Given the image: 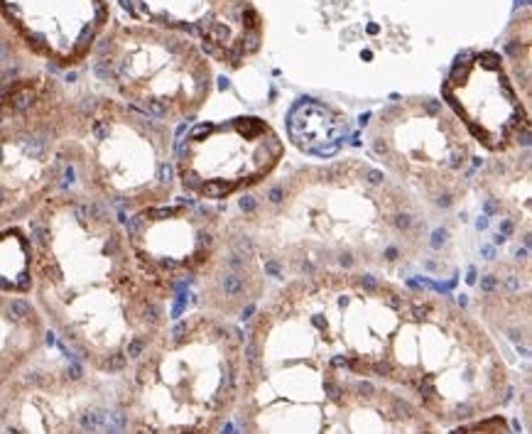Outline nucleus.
Segmentation results:
<instances>
[{
    "label": "nucleus",
    "instance_id": "f257e3e1",
    "mask_svg": "<svg viewBox=\"0 0 532 434\" xmlns=\"http://www.w3.org/2000/svg\"><path fill=\"white\" fill-rule=\"evenodd\" d=\"M228 219L250 238L267 275L282 280L314 270L398 280L429 233L427 208L376 162L353 155L265 182Z\"/></svg>",
    "mask_w": 532,
    "mask_h": 434
},
{
    "label": "nucleus",
    "instance_id": "f03ea898",
    "mask_svg": "<svg viewBox=\"0 0 532 434\" xmlns=\"http://www.w3.org/2000/svg\"><path fill=\"white\" fill-rule=\"evenodd\" d=\"M44 312L66 348L101 373H123L167 326V295L140 268L103 204H54L35 221Z\"/></svg>",
    "mask_w": 532,
    "mask_h": 434
},
{
    "label": "nucleus",
    "instance_id": "7ed1b4c3",
    "mask_svg": "<svg viewBox=\"0 0 532 434\" xmlns=\"http://www.w3.org/2000/svg\"><path fill=\"white\" fill-rule=\"evenodd\" d=\"M410 287L361 270H314L282 280L250 317L245 365L304 363L380 380Z\"/></svg>",
    "mask_w": 532,
    "mask_h": 434
},
{
    "label": "nucleus",
    "instance_id": "20e7f679",
    "mask_svg": "<svg viewBox=\"0 0 532 434\" xmlns=\"http://www.w3.org/2000/svg\"><path fill=\"white\" fill-rule=\"evenodd\" d=\"M380 383L407 395L442 432L500 412L510 368L493 331L471 312L410 287Z\"/></svg>",
    "mask_w": 532,
    "mask_h": 434
},
{
    "label": "nucleus",
    "instance_id": "39448f33",
    "mask_svg": "<svg viewBox=\"0 0 532 434\" xmlns=\"http://www.w3.org/2000/svg\"><path fill=\"white\" fill-rule=\"evenodd\" d=\"M125 427L214 434L236 417L245 378L243 329L211 312H192L162 331L135 361Z\"/></svg>",
    "mask_w": 532,
    "mask_h": 434
},
{
    "label": "nucleus",
    "instance_id": "423d86ee",
    "mask_svg": "<svg viewBox=\"0 0 532 434\" xmlns=\"http://www.w3.org/2000/svg\"><path fill=\"white\" fill-rule=\"evenodd\" d=\"M238 427L248 434H434L442 432L400 390L304 363L245 365Z\"/></svg>",
    "mask_w": 532,
    "mask_h": 434
},
{
    "label": "nucleus",
    "instance_id": "0eeeda50",
    "mask_svg": "<svg viewBox=\"0 0 532 434\" xmlns=\"http://www.w3.org/2000/svg\"><path fill=\"white\" fill-rule=\"evenodd\" d=\"M368 160L424 208L451 211L473 186L481 147L437 96H405L378 108L363 128Z\"/></svg>",
    "mask_w": 532,
    "mask_h": 434
},
{
    "label": "nucleus",
    "instance_id": "6e6552de",
    "mask_svg": "<svg viewBox=\"0 0 532 434\" xmlns=\"http://www.w3.org/2000/svg\"><path fill=\"white\" fill-rule=\"evenodd\" d=\"M137 113L182 123L199 115L216 91L214 62L174 30H120L103 37L93 64Z\"/></svg>",
    "mask_w": 532,
    "mask_h": 434
},
{
    "label": "nucleus",
    "instance_id": "1a4fd4ad",
    "mask_svg": "<svg viewBox=\"0 0 532 434\" xmlns=\"http://www.w3.org/2000/svg\"><path fill=\"white\" fill-rule=\"evenodd\" d=\"M287 145L260 115H231L194 125L174 150V177L184 194L226 204L260 189L285 162Z\"/></svg>",
    "mask_w": 532,
    "mask_h": 434
},
{
    "label": "nucleus",
    "instance_id": "9d476101",
    "mask_svg": "<svg viewBox=\"0 0 532 434\" xmlns=\"http://www.w3.org/2000/svg\"><path fill=\"white\" fill-rule=\"evenodd\" d=\"M79 115L96 145V152L86 160L89 169L120 208L155 206L172 196L177 184L174 140L162 120L101 98H84Z\"/></svg>",
    "mask_w": 532,
    "mask_h": 434
},
{
    "label": "nucleus",
    "instance_id": "9b49d317",
    "mask_svg": "<svg viewBox=\"0 0 532 434\" xmlns=\"http://www.w3.org/2000/svg\"><path fill=\"white\" fill-rule=\"evenodd\" d=\"M128 224V243L145 275L167 295L187 292L214 263L228 213L206 201L145 206Z\"/></svg>",
    "mask_w": 532,
    "mask_h": 434
},
{
    "label": "nucleus",
    "instance_id": "f8f14e48",
    "mask_svg": "<svg viewBox=\"0 0 532 434\" xmlns=\"http://www.w3.org/2000/svg\"><path fill=\"white\" fill-rule=\"evenodd\" d=\"M439 98L486 155L530 147L532 106L520 96L500 52L466 49L442 79Z\"/></svg>",
    "mask_w": 532,
    "mask_h": 434
},
{
    "label": "nucleus",
    "instance_id": "ddd939ff",
    "mask_svg": "<svg viewBox=\"0 0 532 434\" xmlns=\"http://www.w3.org/2000/svg\"><path fill=\"white\" fill-rule=\"evenodd\" d=\"M128 13H145L174 30L228 71L243 69L263 47L265 23L253 0H120Z\"/></svg>",
    "mask_w": 532,
    "mask_h": 434
},
{
    "label": "nucleus",
    "instance_id": "4468645a",
    "mask_svg": "<svg viewBox=\"0 0 532 434\" xmlns=\"http://www.w3.org/2000/svg\"><path fill=\"white\" fill-rule=\"evenodd\" d=\"M267 270L250 243V238L228 219V233L209 265L199 277L197 299L204 312L233 319L250 309L267 290Z\"/></svg>",
    "mask_w": 532,
    "mask_h": 434
},
{
    "label": "nucleus",
    "instance_id": "2eb2a0df",
    "mask_svg": "<svg viewBox=\"0 0 532 434\" xmlns=\"http://www.w3.org/2000/svg\"><path fill=\"white\" fill-rule=\"evenodd\" d=\"M481 321L493 331L512 341H530V268L517 263H498L486 270L478 292Z\"/></svg>",
    "mask_w": 532,
    "mask_h": 434
},
{
    "label": "nucleus",
    "instance_id": "dca6fc26",
    "mask_svg": "<svg viewBox=\"0 0 532 434\" xmlns=\"http://www.w3.org/2000/svg\"><path fill=\"white\" fill-rule=\"evenodd\" d=\"M473 186L486 199L490 213H498L530 238V147L488 155L476 169Z\"/></svg>",
    "mask_w": 532,
    "mask_h": 434
},
{
    "label": "nucleus",
    "instance_id": "f3484780",
    "mask_svg": "<svg viewBox=\"0 0 532 434\" xmlns=\"http://www.w3.org/2000/svg\"><path fill=\"white\" fill-rule=\"evenodd\" d=\"M289 140L297 150L331 157L348 137V118L338 108L319 101H299L289 113Z\"/></svg>",
    "mask_w": 532,
    "mask_h": 434
},
{
    "label": "nucleus",
    "instance_id": "a211bd4d",
    "mask_svg": "<svg viewBox=\"0 0 532 434\" xmlns=\"http://www.w3.org/2000/svg\"><path fill=\"white\" fill-rule=\"evenodd\" d=\"M503 64L515 81L520 96L532 106V20L530 10L515 15V20L508 25L500 49Z\"/></svg>",
    "mask_w": 532,
    "mask_h": 434
},
{
    "label": "nucleus",
    "instance_id": "6ab92c4d",
    "mask_svg": "<svg viewBox=\"0 0 532 434\" xmlns=\"http://www.w3.org/2000/svg\"><path fill=\"white\" fill-rule=\"evenodd\" d=\"M32 248L20 231L0 236V287L27 292L32 287Z\"/></svg>",
    "mask_w": 532,
    "mask_h": 434
}]
</instances>
